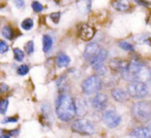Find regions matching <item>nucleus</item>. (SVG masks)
Here are the masks:
<instances>
[{"instance_id":"f257e3e1","label":"nucleus","mask_w":151,"mask_h":138,"mask_svg":"<svg viewBox=\"0 0 151 138\" xmlns=\"http://www.w3.org/2000/svg\"><path fill=\"white\" fill-rule=\"evenodd\" d=\"M55 111L62 122H70L77 115L76 100L68 93H61L57 96L55 102Z\"/></svg>"},{"instance_id":"f03ea898","label":"nucleus","mask_w":151,"mask_h":138,"mask_svg":"<svg viewBox=\"0 0 151 138\" xmlns=\"http://www.w3.org/2000/svg\"><path fill=\"white\" fill-rule=\"evenodd\" d=\"M132 115L137 122L147 123L151 120V103L141 100L134 103L132 107Z\"/></svg>"},{"instance_id":"7ed1b4c3","label":"nucleus","mask_w":151,"mask_h":138,"mask_svg":"<svg viewBox=\"0 0 151 138\" xmlns=\"http://www.w3.org/2000/svg\"><path fill=\"white\" fill-rule=\"evenodd\" d=\"M103 87V82L99 78V75H90L87 78H85L81 84L82 92L87 96L99 94Z\"/></svg>"},{"instance_id":"20e7f679","label":"nucleus","mask_w":151,"mask_h":138,"mask_svg":"<svg viewBox=\"0 0 151 138\" xmlns=\"http://www.w3.org/2000/svg\"><path fill=\"white\" fill-rule=\"evenodd\" d=\"M71 130L81 135H92L95 133V126L91 121L86 119H79L73 122Z\"/></svg>"},{"instance_id":"39448f33","label":"nucleus","mask_w":151,"mask_h":138,"mask_svg":"<svg viewBox=\"0 0 151 138\" xmlns=\"http://www.w3.org/2000/svg\"><path fill=\"white\" fill-rule=\"evenodd\" d=\"M127 93L129 97L138 100H142L148 96L149 88L147 84L142 82H132L127 85Z\"/></svg>"},{"instance_id":"423d86ee","label":"nucleus","mask_w":151,"mask_h":138,"mask_svg":"<svg viewBox=\"0 0 151 138\" xmlns=\"http://www.w3.org/2000/svg\"><path fill=\"white\" fill-rule=\"evenodd\" d=\"M103 120L104 123L106 124V126L111 129L118 127L121 123V117L120 115L114 109H108L104 112L103 115Z\"/></svg>"},{"instance_id":"0eeeda50","label":"nucleus","mask_w":151,"mask_h":138,"mask_svg":"<svg viewBox=\"0 0 151 138\" xmlns=\"http://www.w3.org/2000/svg\"><path fill=\"white\" fill-rule=\"evenodd\" d=\"M108 102H109V99H108L107 95L103 94V93H99L96 94L91 100V103H92V106L94 107L96 110H104V109L107 107Z\"/></svg>"},{"instance_id":"6e6552de","label":"nucleus","mask_w":151,"mask_h":138,"mask_svg":"<svg viewBox=\"0 0 151 138\" xmlns=\"http://www.w3.org/2000/svg\"><path fill=\"white\" fill-rule=\"evenodd\" d=\"M95 34V29L93 27L89 25H86V24H82L81 26H79L78 29V35L81 39L83 40H90L93 38Z\"/></svg>"},{"instance_id":"1a4fd4ad","label":"nucleus","mask_w":151,"mask_h":138,"mask_svg":"<svg viewBox=\"0 0 151 138\" xmlns=\"http://www.w3.org/2000/svg\"><path fill=\"white\" fill-rule=\"evenodd\" d=\"M108 51L106 48H101V51L99 52V54L94 57L93 59L90 60V65L93 67V68H99L101 66H104V63H105L106 59L108 58Z\"/></svg>"},{"instance_id":"9d476101","label":"nucleus","mask_w":151,"mask_h":138,"mask_svg":"<svg viewBox=\"0 0 151 138\" xmlns=\"http://www.w3.org/2000/svg\"><path fill=\"white\" fill-rule=\"evenodd\" d=\"M53 122L52 112H51V106L45 103L42 106V115H40V123L44 126H51Z\"/></svg>"},{"instance_id":"9b49d317","label":"nucleus","mask_w":151,"mask_h":138,"mask_svg":"<svg viewBox=\"0 0 151 138\" xmlns=\"http://www.w3.org/2000/svg\"><path fill=\"white\" fill-rule=\"evenodd\" d=\"M101 51L99 48V46L96 43V42H90L86 46L85 48V51H84V58L86 60H89L90 61L91 59H93L97 54L99 52Z\"/></svg>"},{"instance_id":"f8f14e48","label":"nucleus","mask_w":151,"mask_h":138,"mask_svg":"<svg viewBox=\"0 0 151 138\" xmlns=\"http://www.w3.org/2000/svg\"><path fill=\"white\" fill-rule=\"evenodd\" d=\"M130 138H151V132L148 127H137L129 133Z\"/></svg>"},{"instance_id":"ddd939ff","label":"nucleus","mask_w":151,"mask_h":138,"mask_svg":"<svg viewBox=\"0 0 151 138\" xmlns=\"http://www.w3.org/2000/svg\"><path fill=\"white\" fill-rule=\"evenodd\" d=\"M111 95L113 99L118 102H126L129 99V95H128L127 91H124L122 89L115 88L111 91Z\"/></svg>"},{"instance_id":"4468645a","label":"nucleus","mask_w":151,"mask_h":138,"mask_svg":"<svg viewBox=\"0 0 151 138\" xmlns=\"http://www.w3.org/2000/svg\"><path fill=\"white\" fill-rule=\"evenodd\" d=\"M127 64V61H122L119 59H113V60L110 61L109 63V67L111 70H113L114 72H118L120 73L121 70L124 68V66Z\"/></svg>"},{"instance_id":"2eb2a0df","label":"nucleus","mask_w":151,"mask_h":138,"mask_svg":"<svg viewBox=\"0 0 151 138\" xmlns=\"http://www.w3.org/2000/svg\"><path fill=\"white\" fill-rule=\"evenodd\" d=\"M70 63V58L64 53H59L56 56V65L59 68H63V67H67Z\"/></svg>"},{"instance_id":"dca6fc26","label":"nucleus","mask_w":151,"mask_h":138,"mask_svg":"<svg viewBox=\"0 0 151 138\" xmlns=\"http://www.w3.org/2000/svg\"><path fill=\"white\" fill-rule=\"evenodd\" d=\"M76 100V106H77V115H82L86 113L87 111V103L81 97L75 98Z\"/></svg>"},{"instance_id":"f3484780","label":"nucleus","mask_w":151,"mask_h":138,"mask_svg":"<svg viewBox=\"0 0 151 138\" xmlns=\"http://www.w3.org/2000/svg\"><path fill=\"white\" fill-rule=\"evenodd\" d=\"M53 43H54V40H53V37L49 34H45L42 36V50L46 53H50V51L52 50L53 48Z\"/></svg>"},{"instance_id":"a211bd4d","label":"nucleus","mask_w":151,"mask_h":138,"mask_svg":"<svg viewBox=\"0 0 151 138\" xmlns=\"http://www.w3.org/2000/svg\"><path fill=\"white\" fill-rule=\"evenodd\" d=\"M1 34H2L3 37L9 40L14 39V37H15V32H14V29L11 26H4L1 30Z\"/></svg>"},{"instance_id":"6ab92c4d","label":"nucleus","mask_w":151,"mask_h":138,"mask_svg":"<svg viewBox=\"0 0 151 138\" xmlns=\"http://www.w3.org/2000/svg\"><path fill=\"white\" fill-rule=\"evenodd\" d=\"M113 7L118 11H126L129 9V4L128 2H124V1H114Z\"/></svg>"},{"instance_id":"aec40b11","label":"nucleus","mask_w":151,"mask_h":138,"mask_svg":"<svg viewBox=\"0 0 151 138\" xmlns=\"http://www.w3.org/2000/svg\"><path fill=\"white\" fill-rule=\"evenodd\" d=\"M118 46H119L120 48H122V50L126 51V52H134V46H132V43H129V42L125 41V40H120V41H118Z\"/></svg>"},{"instance_id":"412c9836","label":"nucleus","mask_w":151,"mask_h":138,"mask_svg":"<svg viewBox=\"0 0 151 138\" xmlns=\"http://www.w3.org/2000/svg\"><path fill=\"white\" fill-rule=\"evenodd\" d=\"M14 57H15V60L18 62H22L24 59V52L19 48H14Z\"/></svg>"},{"instance_id":"4be33fe9","label":"nucleus","mask_w":151,"mask_h":138,"mask_svg":"<svg viewBox=\"0 0 151 138\" xmlns=\"http://www.w3.org/2000/svg\"><path fill=\"white\" fill-rule=\"evenodd\" d=\"M34 23H33V20L32 19H25L21 24V27L22 29L26 30V31H29L32 27H33Z\"/></svg>"},{"instance_id":"5701e85b","label":"nucleus","mask_w":151,"mask_h":138,"mask_svg":"<svg viewBox=\"0 0 151 138\" xmlns=\"http://www.w3.org/2000/svg\"><path fill=\"white\" fill-rule=\"evenodd\" d=\"M28 72H29V66L26 64H22L20 65L19 67H18L17 69V73L19 74V75H26V74H28Z\"/></svg>"},{"instance_id":"b1692460","label":"nucleus","mask_w":151,"mask_h":138,"mask_svg":"<svg viewBox=\"0 0 151 138\" xmlns=\"http://www.w3.org/2000/svg\"><path fill=\"white\" fill-rule=\"evenodd\" d=\"M25 52L27 55H32L34 52V42L33 40H29L27 43L25 44Z\"/></svg>"},{"instance_id":"393cba45","label":"nucleus","mask_w":151,"mask_h":138,"mask_svg":"<svg viewBox=\"0 0 151 138\" xmlns=\"http://www.w3.org/2000/svg\"><path fill=\"white\" fill-rule=\"evenodd\" d=\"M9 99L6 98H3L1 100V103H0V112H1V115H4L6 112V109L9 107Z\"/></svg>"},{"instance_id":"a878e982","label":"nucleus","mask_w":151,"mask_h":138,"mask_svg":"<svg viewBox=\"0 0 151 138\" xmlns=\"http://www.w3.org/2000/svg\"><path fill=\"white\" fill-rule=\"evenodd\" d=\"M31 7H32V9L35 11V13H42V9H44L42 5L40 4L38 1H33V2L31 3Z\"/></svg>"},{"instance_id":"bb28decb","label":"nucleus","mask_w":151,"mask_h":138,"mask_svg":"<svg viewBox=\"0 0 151 138\" xmlns=\"http://www.w3.org/2000/svg\"><path fill=\"white\" fill-rule=\"evenodd\" d=\"M9 50V44H7L4 40H1V41H0V53L3 55V54H5Z\"/></svg>"},{"instance_id":"cd10ccee","label":"nucleus","mask_w":151,"mask_h":138,"mask_svg":"<svg viewBox=\"0 0 151 138\" xmlns=\"http://www.w3.org/2000/svg\"><path fill=\"white\" fill-rule=\"evenodd\" d=\"M60 15H61V14L59 13V11H56V13H52V14H51L50 18L52 19V21L54 22V23H58L59 19H60Z\"/></svg>"},{"instance_id":"c85d7f7f","label":"nucleus","mask_w":151,"mask_h":138,"mask_svg":"<svg viewBox=\"0 0 151 138\" xmlns=\"http://www.w3.org/2000/svg\"><path fill=\"white\" fill-rule=\"evenodd\" d=\"M17 122H18V117H5V119H3L1 123L7 124V123H17Z\"/></svg>"},{"instance_id":"c756f323","label":"nucleus","mask_w":151,"mask_h":138,"mask_svg":"<svg viewBox=\"0 0 151 138\" xmlns=\"http://www.w3.org/2000/svg\"><path fill=\"white\" fill-rule=\"evenodd\" d=\"M94 70L97 74H99V75H104V74L107 73V68H106L105 65H104V66L99 67V68H95Z\"/></svg>"},{"instance_id":"7c9ffc66","label":"nucleus","mask_w":151,"mask_h":138,"mask_svg":"<svg viewBox=\"0 0 151 138\" xmlns=\"http://www.w3.org/2000/svg\"><path fill=\"white\" fill-rule=\"evenodd\" d=\"M6 133L11 136H17L18 133H19V130H11V131H7Z\"/></svg>"},{"instance_id":"2f4dec72","label":"nucleus","mask_w":151,"mask_h":138,"mask_svg":"<svg viewBox=\"0 0 151 138\" xmlns=\"http://www.w3.org/2000/svg\"><path fill=\"white\" fill-rule=\"evenodd\" d=\"M16 6L19 7V9H21V7L24 6V4H25V2L24 1H16Z\"/></svg>"},{"instance_id":"473e14b6","label":"nucleus","mask_w":151,"mask_h":138,"mask_svg":"<svg viewBox=\"0 0 151 138\" xmlns=\"http://www.w3.org/2000/svg\"><path fill=\"white\" fill-rule=\"evenodd\" d=\"M7 89H9V87H7L6 85H5V84H1V92L4 93L5 91L7 90Z\"/></svg>"},{"instance_id":"72a5a7b5","label":"nucleus","mask_w":151,"mask_h":138,"mask_svg":"<svg viewBox=\"0 0 151 138\" xmlns=\"http://www.w3.org/2000/svg\"><path fill=\"white\" fill-rule=\"evenodd\" d=\"M1 138H11V135L9 134H4V131H1Z\"/></svg>"},{"instance_id":"f704fd0d","label":"nucleus","mask_w":151,"mask_h":138,"mask_svg":"<svg viewBox=\"0 0 151 138\" xmlns=\"http://www.w3.org/2000/svg\"><path fill=\"white\" fill-rule=\"evenodd\" d=\"M137 3H139V4H142V5H144V6H148V4L149 3L148 2H144V1H137Z\"/></svg>"},{"instance_id":"c9c22d12","label":"nucleus","mask_w":151,"mask_h":138,"mask_svg":"<svg viewBox=\"0 0 151 138\" xmlns=\"http://www.w3.org/2000/svg\"><path fill=\"white\" fill-rule=\"evenodd\" d=\"M147 127H148V129L150 130V132H151V122H150V123L148 124V126H147Z\"/></svg>"}]
</instances>
